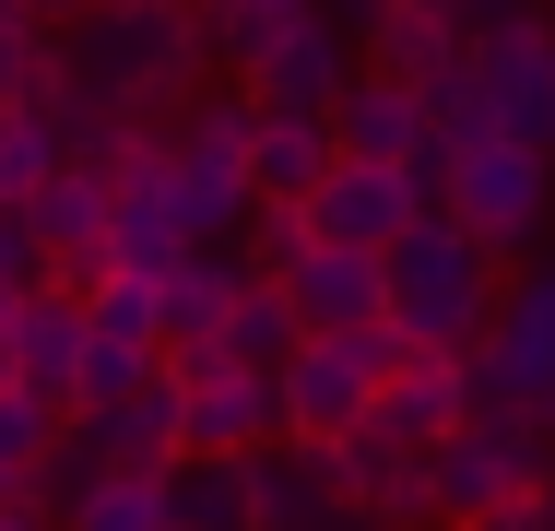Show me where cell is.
I'll list each match as a JSON object with an SVG mask.
<instances>
[{
  "label": "cell",
  "mask_w": 555,
  "mask_h": 531,
  "mask_svg": "<svg viewBox=\"0 0 555 531\" xmlns=\"http://www.w3.org/2000/svg\"><path fill=\"white\" fill-rule=\"evenodd\" d=\"M202 60H214V36H202L190 0H118V12L60 36V72L83 83V106L130 118V130H166L178 106L202 95Z\"/></svg>",
  "instance_id": "cell-1"
},
{
  "label": "cell",
  "mask_w": 555,
  "mask_h": 531,
  "mask_svg": "<svg viewBox=\"0 0 555 531\" xmlns=\"http://www.w3.org/2000/svg\"><path fill=\"white\" fill-rule=\"evenodd\" d=\"M378 272H390V331L402 342H438V354H473L496 331V296H508L496 284V248H473L449 212H426Z\"/></svg>",
  "instance_id": "cell-2"
},
{
  "label": "cell",
  "mask_w": 555,
  "mask_h": 531,
  "mask_svg": "<svg viewBox=\"0 0 555 531\" xmlns=\"http://www.w3.org/2000/svg\"><path fill=\"white\" fill-rule=\"evenodd\" d=\"M426 190H438V212L473 236V248H532L555 224V154H532V142H508V130H485V142H438L426 154Z\"/></svg>",
  "instance_id": "cell-3"
},
{
  "label": "cell",
  "mask_w": 555,
  "mask_h": 531,
  "mask_svg": "<svg viewBox=\"0 0 555 531\" xmlns=\"http://www.w3.org/2000/svg\"><path fill=\"white\" fill-rule=\"evenodd\" d=\"M473 414L555 449V260H532L496 296V331L473 342Z\"/></svg>",
  "instance_id": "cell-4"
},
{
  "label": "cell",
  "mask_w": 555,
  "mask_h": 531,
  "mask_svg": "<svg viewBox=\"0 0 555 531\" xmlns=\"http://www.w3.org/2000/svg\"><path fill=\"white\" fill-rule=\"evenodd\" d=\"M248 142H260V106H248V95H190L178 118H166V178H178V212H190L202 248L236 236V224L260 212V190H248Z\"/></svg>",
  "instance_id": "cell-5"
},
{
  "label": "cell",
  "mask_w": 555,
  "mask_h": 531,
  "mask_svg": "<svg viewBox=\"0 0 555 531\" xmlns=\"http://www.w3.org/2000/svg\"><path fill=\"white\" fill-rule=\"evenodd\" d=\"M555 484V449L544 437H508V425H461V437H438L426 449V508H438V531H473V520H532Z\"/></svg>",
  "instance_id": "cell-6"
},
{
  "label": "cell",
  "mask_w": 555,
  "mask_h": 531,
  "mask_svg": "<svg viewBox=\"0 0 555 531\" xmlns=\"http://www.w3.org/2000/svg\"><path fill=\"white\" fill-rule=\"evenodd\" d=\"M402 366V331H332V342H296V366L272 378L284 390V449H332L378 414V378Z\"/></svg>",
  "instance_id": "cell-7"
},
{
  "label": "cell",
  "mask_w": 555,
  "mask_h": 531,
  "mask_svg": "<svg viewBox=\"0 0 555 531\" xmlns=\"http://www.w3.org/2000/svg\"><path fill=\"white\" fill-rule=\"evenodd\" d=\"M166 378H178V425H190V461H248L284 437V390L260 366H236L224 342H166Z\"/></svg>",
  "instance_id": "cell-8"
},
{
  "label": "cell",
  "mask_w": 555,
  "mask_h": 531,
  "mask_svg": "<svg viewBox=\"0 0 555 531\" xmlns=\"http://www.w3.org/2000/svg\"><path fill=\"white\" fill-rule=\"evenodd\" d=\"M426 212H438L426 166H366V154H343L332 178L308 190V236H320V248H378V260H390Z\"/></svg>",
  "instance_id": "cell-9"
},
{
  "label": "cell",
  "mask_w": 555,
  "mask_h": 531,
  "mask_svg": "<svg viewBox=\"0 0 555 531\" xmlns=\"http://www.w3.org/2000/svg\"><path fill=\"white\" fill-rule=\"evenodd\" d=\"M320 472H332L343 531H438V508H426V449H402V437H378V425L332 437Z\"/></svg>",
  "instance_id": "cell-10"
},
{
  "label": "cell",
  "mask_w": 555,
  "mask_h": 531,
  "mask_svg": "<svg viewBox=\"0 0 555 531\" xmlns=\"http://www.w3.org/2000/svg\"><path fill=\"white\" fill-rule=\"evenodd\" d=\"M343 83H354V36H343L320 0H308V12H284V24L236 60V95H248V106H320V118H332Z\"/></svg>",
  "instance_id": "cell-11"
},
{
  "label": "cell",
  "mask_w": 555,
  "mask_h": 531,
  "mask_svg": "<svg viewBox=\"0 0 555 531\" xmlns=\"http://www.w3.org/2000/svg\"><path fill=\"white\" fill-rule=\"evenodd\" d=\"M473 72H485V95H496V130L532 142V154H555V12L544 24L473 36Z\"/></svg>",
  "instance_id": "cell-12"
},
{
  "label": "cell",
  "mask_w": 555,
  "mask_h": 531,
  "mask_svg": "<svg viewBox=\"0 0 555 531\" xmlns=\"http://www.w3.org/2000/svg\"><path fill=\"white\" fill-rule=\"evenodd\" d=\"M272 284H284V308L308 319V342H332V331H390V272H378V248H308V260H284Z\"/></svg>",
  "instance_id": "cell-13"
},
{
  "label": "cell",
  "mask_w": 555,
  "mask_h": 531,
  "mask_svg": "<svg viewBox=\"0 0 555 531\" xmlns=\"http://www.w3.org/2000/svg\"><path fill=\"white\" fill-rule=\"evenodd\" d=\"M378 437H402V449H438L473 425V354H438V342H402V366L378 378Z\"/></svg>",
  "instance_id": "cell-14"
},
{
  "label": "cell",
  "mask_w": 555,
  "mask_h": 531,
  "mask_svg": "<svg viewBox=\"0 0 555 531\" xmlns=\"http://www.w3.org/2000/svg\"><path fill=\"white\" fill-rule=\"evenodd\" d=\"M83 342H95L83 296H60V284H24V308H12V390H24V402H48V414L72 425V378H83Z\"/></svg>",
  "instance_id": "cell-15"
},
{
  "label": "cell",
  "mask_w": 555,
  "mask_h": 531,
  "mask_svg": "<svg viewBox=\"0 0 555 531\" xmlns=\"http://www.w3.org/2000/svg\"><path fill=\"white\" fill-rule=\"evenodd\" d=\"M72 437H83L107 472H178V461H190V425H178V378L154 366L130 402H95V414H72Z\"/></svg>",
  "instance_id": "cell-16"
},
{
  "label": "cell",
  "mask_w": 555,
  "mask_h": 531,
  "mask_svg": "<svg viewBox=\"0 0 555 531\" xmlns=\"http://www.w3.org/2000/svg\"><path fill=\"white\" fill-rule=\"evenodd\" d=\"M332 142L366 154V166H426V154H438L426 95H414V83H378V72H354V83L332 95Z\"/></svg>",
  "instance_id": "cell-17"
},
{
  "label": "cell",
  "mask_w": 555,
  "mask_h": 531,
  "mask_svg": "<svg viewBox=\"0 0 555 531\" xmlns=\"http://www.w3.org/2000/svg\"><path fill=\"white\" fill-rule=\"evenodd\" d=\"M461 48H473V36L449 24L438 0H390V12H366V24H354V72H378V83H414V95L438 83Z\"/></svg>",
  "instance_id": "cell-18"
},
{
  "label": "cell",
  "mask_w": 555,
  "mask_h": 531,
  "mask_svg": "<svg viewBox=\"0 0 555 531\" xmlns=\"http://www.w3.org/2000/svg\"><path fill=\"white\" fill-rule=\"evenodd\" d=\"M332 166H343V142L320 106H260V142H248V190L260 202H308Z\"/></svg>",
  "instance_id": "cell-19"
},
{
  "label": "cell",
  "mask_w": 555,
  "mask_h": 531,
  "mask_svg": "<svg viewBox=\"0 0 555 531\" xmlns=\"http://www.w3.org/2000/svg\"><path fill=\"white\" fill-rule=\"evenodd\" d=\"M166 496H178V531H248L260 520V449L248 461H178Z\"/></svg>",
  "instance_id": "cell-20"
},
{
  "label": "cell",
  "mask_w": 555,
  "mask_h": 531,
  "mask_svg": "<svg viewBox=\"0 0 555 531\" xmlns=\"http://www.w3.org/2000/svg\"><path fill=\"white\" fill-rule=\"evenodd\" d=\"M236 296H248V260H214V248H190V260L166 272V342H224Z\"/></svg>",
  "instance_id": "cell-21"
},
{
  "label": "cell",
  "mask_w": 555,
  "mask_h": 531,
  "mask_svg": "<svg viewBox=\"0 0 555 531\" xmlns=\"http://www.w3.org/2000/svg\"><path fill=\"white\" fill-rule=\"evenodd\" d=\"M24 224H36V260H72V248H107V178L95 166H60L36 202H24Z\"/></svg>",
  "instance_id": "cell-22"
},
{
  "label": "cell",
  "mask_w": 555,
  "mask_h": 531,
  "mask_svg": "<svg viewBox=\"0 0 555 531\" xmlns=\"http://www.w3.org/2000/svg\"><path fill=\"white\" fill-rule=\"evenodd\" d=\"M296 342H308V319L284 308V284H272V272H248V296H236V319H224V354H236V366H260V378H284V366H296Z\"/></svg>",
  "instance_id": "cell-23"
},
{
  "label": "cell",
  "mask_w": 555,
  "mask_h": 531,
  "mask_svg": "<svg viewBox=\"0 0 555 531\" xmlns=\"http://www.w3.org/2000/svg\"><path fill=\"white\" fill-rule=\"evenodd\" d=\"M60 531H178V496H166V472H95Z\"/></svg>",
  "instance_id": "cell-24"
},
{
  "label": "cell",
  "mask_w": 555,
  "mask_h": 531,
  "mask_svg": "<svg viewBox=\"0 0 555 531\" xmlns=\"http://www.w3.org/2000/svg\"><path fill=\"white\" fill-rule=\"evenodd\" d=\"M60 166H72V154H60V130H48L36 106H0V212H24Z\"/></svg>",
  "instance_id": "cell-25"
},
{
  "label": "cell",
  "mask_w": 555,
  "mask_h": 531,
  "mask_svg": "<svg viewBox=\"0 0 555 531\" xmlns=\"http://www.w3.org/2000/svg\"><path fill=\"white\" fill-rule=\"evenodd\" d=\"M83 319H95L107 342H154V354H166V284H154V272H107V284L83 296Z\"/></svg>",
  "instance_id": "cell-26"
},
{
  "label": "cell",
  "mask_w": 555,
  "mask_h": 531,
  "mask_svg": "<svg viewBox=\"0 0 555 531\" xmlns=\"http://www.w3.org/2000/svg\"><path fill=\"white\" fill-rule=\"evenodd\" d=\"M426 130H438V142H485V130H496V95H485L473 48H461V60H449L438 83H426Z\"/></svg>",
  "instance_id": "cell-27"
},
{
  "label": "cell",
  "mask_w": 555,
  "mask_h": 531,
  "mask_svg": "<svg viewBox=\"0 0 555 531\" xmlns=\"http://www.w3.org/2000/svg\"><path fill=\"white\" fill-rule=\"evenodd\" d=\"M154 366H166L154 342H107V331H95V342H83V378H72V414H95V402H130Z\"/></svg>",
  "instance_id": "cell-28"
},
{
  "label": "cell",
  "mask_w": 555,
  "mask_h": 531,
  "mask_svg": "<svg viewBox=\"0 0 555 531\" xmlns=\"http://www.w3.org/2000/svg\"><path fill=\"white\" fill-rule=\"evenodd\" d=\"M60 60V36L36 24V12H0V106H24L36 95V72Z\"/></svg>",
  "instance_id": "cell-29"
},
{
  "label": "cell",
  "mask_w": 555,
  "mask_h": 531,
  "mask_svg": "<svg viewBox=\"0 0 555 531\" xmlns=\"http://www.w3.org/2000/svg\"><path fill=\"white\" fill-rule=\"evenodd\" d=\"M449 24H461V36H496V24H544L555 0H438Z\"/></svg>",
  "instance_id": "cell-30"
},
{
  "label": "cell",
  "mask_w": 555,
  "mask_h": 531,
  "mask_svg": "<svg viewBox=\"0 0 555 531\" xmlns=\"http://www.w3.org/2000/svg\"><path fill=\"white\" fill-rule=\"evenodd\" d=\"M0 272H12V284H36V272H48V260H36V224H24V212H0Z\"/></svg>",
  "instance_id": "cell-31"
},
{
  "label": "cell",
  "mask_w": 555,
  "mask_h": 531,
  "mask_svg": "<svg viewBox=\"0 0 555 531\" xmlns=\"http://www.w3.org/2000/svg\"><path fill=\"white\" fill-rule=\"evenodd\" d=\"M95 12H118V0H36V24H48V36H72V24H95Z\"/></svg>",
  "instance_id": "cell-32"
},
{
  "label": "cell",
  "mask_w": 555,
  "mask_h": 531,
  "mask_svg": "<svg viewBox=\"0 0 555 531\" xmlns=\"http://www.w3.org/2000/svg\"><path fill=\"white\" fill-rule=\"evenodd\" d=\"M320 12H332L343 36H354V24H366V12H390V0H320Z\"/></svg>",
  "instance_id": "cell-33"
},
{
  "label": "cell",
  "mask_w": 555,
  "mask_h": 531,
  "mask_svg": "<svg viewBox=\"0 0 555 531\" xmlns=\"http://www.w3.org/2000/svg\"><path fill=\"white\" fill-rule=\"evenodd\" d=\"M12 308H24V284H12V272H0V331H12Z\"/></svg>",
  "instance_id": "cell-34"
},
{
  "label": "cell",
  "mask_w": 555,
  "mask_h": 531,
  "mask_svg": "<svg viewBox=\"0 0 555 531\" xmlns=\"http://www.w3.org/2000/svg\"><path fill=\"white\" fill-rule=\"evenodd\" d=\"M0 531H48V520H36V508H0Z\"/></svg>",
  "instance_id": "cell-35"
},
{
  "label": "cell",
  "mask_w": 555,
  "mask_h": 531,
  "mask_svg": "<svg viewBox=\"0 0 555 531\" xmlns=\"http://www.w3.org/2000/svg\"><path fill=\"white\" fill-rule=\"evenodd\" d=\"M532 531H555V484H544V508H532Z\"/></svg>",
  "instance_id": "cell-36"
},
{
  "label": "cell",
  "mask_w": 555,
  "mask_h": 531,
  "mask_svg": "<svg viewBox=\"0 0 555 531\" xmlns=\"http://www.w3.org/2000/svg\"><path fill=\"white\" fill-rule=\"evenodd\" d=\"M248 531H320V520H248Z\"/></svg>",
  "instance_id": "cell-37"
},
{
  "label": "cell",
  "mask_w": 555,
  "mask_h": 531,
  "mask_svg": "<svg viewBox=\"0 0 555 531\" xmlns=\"http://www.w3.org/2000/svg\"><path fill=\"white\" fill-rule=\"evenodd\" d=\"M473 531H532V520H473Z\"/></svg>",
  "instance_id": "cell-38"
},
{
  "label": "cell",
  "mask_w": 555,
  "mask_h": 531,
  "mask_svg": "<svg viewBox=\"0 0 555 531\" xmlns=\"http://www.w3.org/2000/svg\"><path fill=\"white\" fill-rule=\"evenodd\" d=\"M0 12H36V0H0Z\"/></svg>",
  "instance_id": "cell-39"
}]
</instances>
